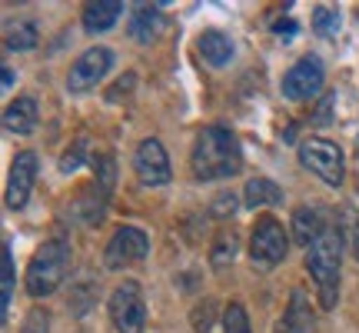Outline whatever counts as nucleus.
Returning <instances> with one entry per match:
<instances>
[{
    "label": "nucleus",
    "instance_id": "obj_15",
    "mask_svg": "<svg viewBox=\"0 0 359 333\" xmlns=\"http://www.w3.org/2000/svg\"><path fill=\"white\" fill-rule=\"evenodd\" d=\"M196 47H200V53H203V60L210 67H226L233 60V40L223 30H203Z\"/></svg>",
    "mask_w": 359,
    "mask_h": 333
},
{
    "label": "nucleus",
    "instance_id": "obj_16",
    "mask_svg": "<svg viewBox=\"0 0 359 333\" xmlns=\"http://www.w3.org/2000/svg\"><path fill=\"white\" fill-rule=\"evenodd\" d=\"M323 233H326V227H323L320 220V210H313V207H299L293 214V237L299 247H313L316 240H320Z\"/></svg>",
    "mask_w": 359,
    "mask_h": 333
},
{
    "label": "nucleus",
    "instance_id": "obj_1",
    "mask_svg": "<svg viewBox=\"0 0 359 333\" xmlns=\"http://www.w3.org/2000/svg\"><path fill=\"white\" fill-rule=\"evenodd\" d=\"M190 166L196 180H223L233 177L243 170V150L240 141L233 137V130L219 127H203L193 141V154H190Z\"/></svg>",
    "mask_w": 359,
    "mask_h": 333
},
{
    "label": "nucleus",
    "instance_id": "obj_4",
    "mask_svg": "<svg viewBox=\"0 0 359 333\" xmlns=\"http://www.w3.org/2000/svg\"><path fill=\"white\" fill-rule=\"evenodd\" d=\"M299 164L306 166V170H313L330 187H339L343 177H346L343 150L333 141H326V137H306V141L299 143Z\"/></svg>",
    "mask_w": 359,
    "mask_h": 333
},
{
    "label": "nucleus",
    "instance_id": "obj_29",
    "mask_svg": "<svg viewBox=\"0 0 359 333\" xmlns=\"http://www.w3.org/2000/svg\"><path fill=\"white\" fill-rule=\"evenodd\" d=\"M233 207H236V200H233V197H223V200L217 204V214H226V210L233 214Z\"/></svg>",
    "mask_w": 359,
    "mask_h": 333
},
{
    "label": "nucleus",
    "instance_id": "obj_5",
    "mask_svg": "<svg viewBox=\"0 0 359 333\" xmlns=\"http://www.w3.org/2000/svg\"><path fill=\"white\" fill-rule=\"evenodd\" d=\"M110 317H114L116 333H143L147 327V303L137 280H123L110 294Z\"/></svg>",
    "mask_w": 359,
    "mask_h": 333
},
{
    "label": "nucleus",
    "instance_id": "obj_23",
    "mask_svg": "<svg viewBox=\"0 0 359 333\" xmlns=\"http://www.w3.org/2000/svg\"><path fill=\"white\" fill-rule=\"evenodd\" d=\"M83 154H87V141H77V143H74V150H67V154H64L60 170H64V174H74V170L83 164Z\"/></svg>",
    "mask_w": 359,
    "mask_h": 333
},
{
    "label": "nucleus",
    "instance_id": "obj_26",
    "mask_svg": "<svg viewBox=\"0 0 359 333\" xmlns=\"http://www.w3.org/2000/svg\"><path fill=\"white\" fill-rule=\"evenodd\" d=\"M210 323H213V300H210V310H206V313H203V307H196V313H193V330L210 333Z\"/></svg>",
    "mask_w": 359,
    "mask_h": 333
},
{
    "label": "nucleus",
    "instance_id": "obj_3",
    "mask_svg": "<svg viewBox=\"0 0 359 333\" xmlns=\"http://www.w3.org/2000/svg\"><path fill=\"white\" fill-rule=\"evenodd\" d=\"M67 270H70V247H67V240L53 237V240H47L37 254L30 256V263H27V273H24L27 294L50 296L53 290L64 283Z\"/></svg>",
    "mask_w": 359,
    "mask_h": 333
},
{
    "label": "nucleus",
    "instance_id": "obj_12",
    "mask_svg": "<svg viewBox=\"0 0 359 333\" xmlns=\"http://www.w3.org/2000/svg\"><path fill=\"white\" fill-rule=\"evenodd\" d=\"M309 327H313V307H309L303 290H293V296H290V303H286L273 333H306Z\"/></svg>",
    "mask_w": 359,
    "mask_h": 333
},
{
    "label": "nucleus",
    "instance_id": "obj_11",
    "mask_svg": "<svg viewBox=\"0 0 359 333\" xmlns=\"http://www.w3.org/2000/svg\"><path fill=\"white\" fill-rule=\"evenodd\" d=\"M37 180V154L34 150H20L11 164V177H7V207L11 210H24Z\"/></svg>",
    "mask_w": 359,
    "mask_h": 333
},
{
    "label": "nucleus",
    "instance_id": "obj_6",
    "mask_svg": "<svg viewBox=\"0 0 359 333\" xmlns=\"http://www.w3.org/2000/svg\"><path fill=\"white\" fill-rule=\"evenodd\" d=\"M290 250V237L276 217H259L250 233V256L257 267H276Z\"/></svg>",
    "mask_w": 359,
    "mask_h": 333
},
{
    "label": "nucleus",
    "instance_id": "obj_13",
    "mask_svg": "<svg viewBox=\"0 0 359 333\" xmlns=\"http://www.w3.org/2000/svg\"><path fill=\"white\" fill-rule=\"evenodd\" d=\"M4 127L11 130V133H34L37 127V100L34 97H17V100L7 103V110H4Z\"/></svg>",
    "mask_w": 359,
    "mask_h": 333
},
{
    "label": "nucleus",
    "instance_id": "obj_30",
    "mask_svg": "<svg viewBox=\"0 0 359 333\" xmlns=\"http://www.w3.org/2000/svg\"><path fill=\"white\" fill-rule=\"evenodd\" d=\"M353 247H356V260H359V227H356V233H353Z\"/></svg>",
    "mask_w": 359,
    "mask_h": 333
},
{
    "label": "nucleus",
    "instance_id": "obj_20",
    "mask_svg": "<svg viewBox=\"0 0 359 333\" xmlns=\"http://www.w3.org/2000/svg\"><path fill=\"white\" fill-rule=\"evenodd\" d=\"M37 47V24H11L7 27V51H30Z\"/></svg>",
    "mask_w": 359,
    "mask_h": 333
},
{
    "label": "nucleus",
    "instance_id": "obj_22",
    "mask_svg": "<svg viewBox=\"0 0 359 333\" xmlns=\"http://www.w3.org/2000/svg\"><path fill=\"white\" fill-rule=\"evenodd\" d=\"M223 333H250V317H246L243 303L233 300L230 307L223 310Z\"/></svg>",
    "mask_w": 359,
    "mask_h": 333
},
{
    "label": "nucleus",
    "instance_id": "obj_9",
    "mask_svg": "<svg viewBox=\"0 0 359 333\" xmlns=\"http://www.w3.org/2000/svg\"><path fill=\"white\" fill-rule=\"evenodd\" d=\"M133 170H137V180H140L143 187H163V183H170L173 170H170L167 147L156 141V137H147L137 147V154H133Z\"/></svg>",
    "mask_w": 359,
    "mask_h": 333
},
{
    "label": "nucleus",
    "instance_id": "obj_19",
    "mask_svg": "<svg viewBox=\"0 0 359 333\" xmlns=\"http://www.w3.org/2000/svg\"><path fill=\"white\" fill-rule=\"evenodd\" d=\"M13 280H17L13 254H11V244H4V250H0V313H4V320H7V310H11V300H13Z\"/></svg>",
    "mask_w": 359,
    "mask_h": 333
},
{
    "label": "nucleus",
    "instance_id": "obj_10",
    "mask_svg": "<svg viewBox=\"0 0 359 333\" xmlns=\"http://www.w3.org/2000/svg\"><path fill=\"white\" fill-rule=\"evenodd\" d=\"M150 250V237L140 230V227H120V230L110 237V244L103 250V260L110 270H123L130 263L143 260Z\"/></svg>",
    "mask_w": 359,
    "mask_h": 333
},
{
    "label": "nucleus",
    "instance_id": "obj_28",
    "mask_svg": "<svg viewBox=\"0 0 359 333\" xmlns=\"http://www.w3.org/2000/svg\"><path fill=\"white\" fill-rule=\"evenodd\" d=\"M273 30H276V37L290 40V37H293V30H296V24H293V20H276V24H273Z\"/></svg>",
    "mask_w": 359,
    "mask_h": 333
},
{
    "label": "nucleus",
    "instance_id": "obj_17",
    "mask_svg": "<svg viewBox=\"0 0 359 333\" xmlns=\"http://www.w3.org/2000/svg\"><path fill=\"white\" fill-rule=\"evenodd\" d=\"M160 30V11L154 4H137L133 13H130V37L137 44H150Z\"/></svg>",
    "mask_w": 359,
    "mask_h": 333
},
{
    "label": "nucleus",
    "instance_id": "obj_18",
    "mask_svg": "<svg viewBox=\"0 0 359 333\" xmlns=\"http://www.w3.org/2000/svg\"><path fill=\"white\" fill-rule=\"evenodd\" d=\"M243 204L250 207V210H259V207H276V204H283V187H276V183L266 180V177H253L250 183H246V190H243Z\"/></svg>",
    "mask_w": 359,
    "mask_h": 333
},
{
    "label": "nucleus",
    "instance_id": "obj_24",
    "mask_svg": "<svg viewBox=\"0 0 359 333\" xmlns=\"http://www.w3.org/2000/svg\"><path fill=\"white\" fill-rule=\"evenodd\" d=\"M233 256H236V237H219L217 240V250H213V263H217V267H223V263H226V260H233Z\"/></svg>",
    "mask_w": 359,
    "mask_h": 333
},
{
    "label": "nucleus",
    "instance_id": "obj_2",
    "mask_svg": "<svg viewBox=\"0 0 359 333\" xmlns=\"http://www.w3.org/2000/svg\"><path fill=\"white\" fill-rule=\"evenodd\" d=\"M339 263H343V244L339 233L326 230L316 244L306 250V270L313 283H316V296L326 310L336 307L339 300Z\"/></svg>",
    "mask_w": 359,
    "mask_h": 333
},
{
    "label": "nucleus",
    "instance_id": "obj_8",
    "mask_svg": "<svg viewBox=\"0 0 359 333\" xmlns=\"http://www.w3.org/2000/svg\"><path fill=\"white\" fill-rule=\"evenodd\" d=\"M114 67V51H107V47H90L83 51L74 60L70 67V74H67V90L70 93H83V90L97 87L103 77H107V70Z\"/></svg>",
    "mask_w": 359,
    "mask_h": 333
},
{
    "label": "nucleus",
    "instance_id": "obj_14",
    "mask_svg": "<svg viewBox=\"0 0 359 333\" xmlns=\"http://www.w3.org/2000/svg\"><path fill=\"white\" fill-rule=\"evenodd\" d=\"M123 13V4L120 0H97V4H87L83 7V30L87 34H103L120 20Z\"/></svg>",
    "mask_w": 359,
    "mask_h": 333
},
{
    "label": "nucleus",
    "instance_id": "obj_27",
    "mask_svg": "<svg viewBox=\"0 0 359 333\" xmlns=\"http://www.w3.org/2000/svg\"><path fill=\"white\" fill-rule=\"evenodd\" d=\"M330 107H333V97H326V100H323V107L316 110V117H313V124H316V127L330 124Z\"/></svg>",
    "mask_w": 359,
    "mask_h": 333
},
{
    "label": "nucleus",
    "instance_id": "obj_7",
    "mask_svg": "<svg viewBox=\"0 0 359 333\" xmlns=\"http://www.w3.org/2000/svg\"><path fill=\"white\" fill-rule=\"evenodd\" d=\"M323 80H326L323 60L316 53H306V57H299L286 70V77H283V97L286 100H309V97H316L323 90Z\"/></svg>",
    "mask_w": 359,
    "mask_h": 333
},
{
    "label": "nucleus",
    "instance_id": "obj_25",
    "mask_svg": "<svg viewBox=\"0 0 359 333\" xmlns=\"http://www.w3.org/2000/svg\"><path fill=\"white\" fill-rule=\"evenodd\" d=\"M20 333H47V313L40 307H34L30 313H27L24 327H20Z\"/></svg>",
    "mask_w": 359,
    "mask_h": 333
},
{
    "label": "nucleus",
    "instance_id": "obj_21",
    "mask_svg": "<svg viewBox=\"0 0 359 333\" xmlns=\"http://www.w3.org/2000/svg\"><path fill=\"white\" fill-rule=\"evenodd\" d=\"M313 30H316L320 37H333L336 30H339V11L330 7V4H320V7L313 11Z\"/></svg>",
    "mask_w": 359,
    "mask_h": 333
}]
</instances>
